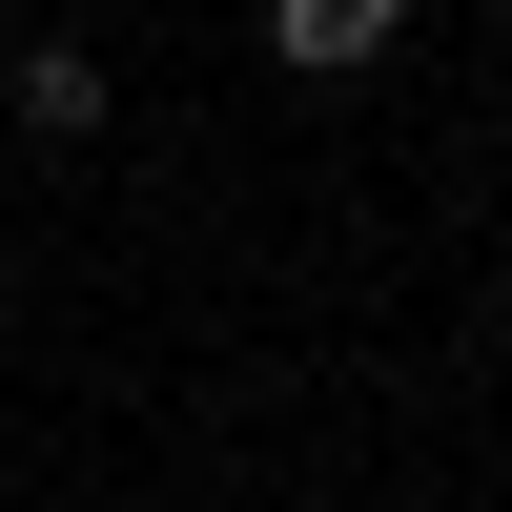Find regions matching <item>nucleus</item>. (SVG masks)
<instances>
[{
    "label": "nucleus",
    "instance_id": "obj_1",
    "mask_svg": "<svg viewBox=\"0 0 512 512\" xmlns=\"http://www.w3.org/2000/svg\"><path fill=\"white\" fill-rule=\"evenodd\" d=\"M410 41V0H267V62L287 82H349V62H390Z\"/></svg>",
    "mask_w": 512,
    "mask_h": 512
},
{
    "label": "nucleus",
    "instance_id": "obj_2",
    "mask_svg": "<svg viewBox=\"0 0 512 512\" xmlns=\"http://www.w3.org/2000/svg\"><path fill=\"white\" fill-rule=\"evenodd\" d=\"M0 103H21L41 144H103V62H82V41H21V62H0Z\"/></svg>",
    "mask_w": 512,
    "mask_h": 512
}]
</instances>
